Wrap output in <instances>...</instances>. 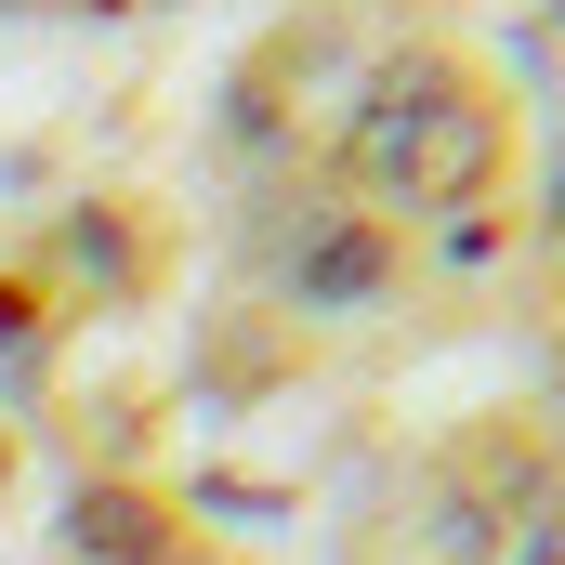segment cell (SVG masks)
Returning <instances> with one entry per match:
<instances>
[{
	"instance_id": "cell-1",
	"label": "cell",
	"mask_w": 565,
	"mask_h": 565,
	"mask_svg": "<svg viewBox=\"0 0 565 565\" xmlns=\"http://www.w3.org/2000/svg\"><path fill=\"white\" fill-rule=\"evenodd\" d=\"M289 289H302V302H369V289H382V237H369V224H329L316 250H289Z\"/></svg>"
},
{
	"instance_id": "cell-2",
	"label": "cell",
	"mask_w": 565,
	"mask_h": 565,
	"mask_svg": "<svg viewBox=\"0 0 565 565\" xmlns=\"http://www.w3.org/2000/svg\"><path fill=\"white\" fill-rule=\"evenodd\" d=\"M79 553L145 565V553H158V513H145V500H79Z\"/></svg>"
}]
</instances>
